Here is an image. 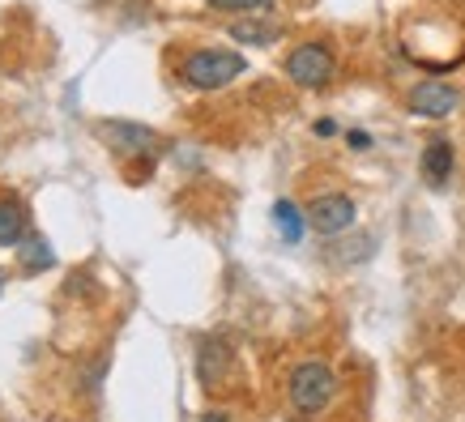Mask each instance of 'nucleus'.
<instances>
[{
    "instance_id": "9d476101",
    "label": "nucleus",
    "mask_w": 465,
    "mask_h": 422,
    "mask_svg": "<svg viewBox=\"0 0 465 422\" xmlns=\"http://www.w3.org/2000/svg\"><path fill=\"white\" fill-rule=\"evenodd\" d=\"M273 222H278V231H282L286 243H299L303 240V222H308V213H299L295 201H278V205H273Z\"/></svg>"
},
{
    "instance_id": "0eeeda50",
    "label": "nucleus",
    "mask_w": 465,
    "mask_h": 422,
    "mask_svg": "<svg viewBox=\"0 0 465 422\" xmlns=\"http://www.w3.org/2000/svg\"><path fill=\"white\" fill-rule=\"evenodd\" d=\"M226 371H231V350H226V341L210 338L201 341V354H197V376L205 388H218L226 380Z\"/></svg>"
},
{
    "instance_id": "423d86ee",
    "label": "nucleus",
    "mask_w": 465,
    "mask_h": 422,
    "mask_svg": "<svg viewBox=\"0 0 465 422\" xmlns=\"http://www.w3.org/2000/svg\"><path fill=\"white\" fill-rule=\"evenodd\" d=\"M461 107V94L449 82H419L410 90V112L423 115V120H444Z\"/></svg>"
},
{
    "instance_id": "ddd939ff",
    "label": "nucleus",
    "mask_w": 465,
    "mask_h": 422,
    "mask_svg": "<svg viewBox=\"0 0 465 422\" xmlns=\"http://www.w3.org/2000/svg\"><path fill=\"white\" fill-rule=\"evenodd\" d=\"M213 9H226V14H252V9H265L269 0H210Z\"/></svg>"
},
{
    "instance_id": "f03ea898",
    "label": "nucleus",
    "mask_w": 465,
    "mask_h": 422,
    "mask_svg": "<svg viewBox=\"0 0 465 422\" xmlns=\"http://www.w3.org/2000/svg\"><path fill=\"white\" fill-rule=\"evenodd\" d=\"M243 56L240 52H218V47H210V52H193V56L183 60L180 77L193 90H223V85H231L235 77H243Z\"/></svg>"
},
{
    "instance_id": "2eb2a0df",
    "label": "nucleus",
    "mask_w": 465,
    "mask_h": 422,
    "mask_svg": "<svg viewBox=\"0 0 465 422\" xmlns=\"http://www.w3.org/2000/svg\"><path fill=\"white\" fill-rule=\"evenodd\" d=\"M316 137H333V120H321V124H316Z\"/></svg>"
},
{
    "instance_id": "9b49d317",
    "label": "nucleus",
    "mask_w": 465,
    "mask_h": 422,
    "mask_svg": "<svg viewBox=\"0 0 465 422\" xmlns=\"http://www.w3.org/2000/svg\"><path fill=\"white\" fill-rule=\"evenodd\" d=\"M17 260H22V269H26V273H39V269H52V265H56V256H52L47 240H39V235L22 240V248H17Z\"/></svg>"
},
{
    "instance_id": "dca6fc26",
    "label": "nucleus",
    "mask_w": 465,
    "mask_h": 422,
    "mask_svg": "<svg viewBox=\"0 0 465 422\" xmlns=\"http://www.w3.org/2000/svg\"><path fill=\"white\" fill-rule=\"evenodd\" d=\"M201 422H231V418H226V414H205Z\"/></svg>"
},
{
    "instance_id": "4468645a",
    "label": "nucleus",
    "mask_w": 465,
    "mask_h": 422,
    "mask_svg": "<svg viewBox=\"0 0 465 422\" xmlns=\"http://www.w3.org/2000/svg\"><path fill=\"white\" fill-rule=\"evenodd\" d=\"M346 141H351L354 150H367V145H371V137H367V132H359V128H354V132H351Z\"/></svg>"
},
{
    "instance_id": "39448f33",
    "label": "nucleus",
    "mask_w": 465,
    "mask_h": 422,
    "mask_svg": "<svg viewBox=\"0 0 465 422\" xmlns=\"http://www.w3.org/2000/svg\"><path fill=\"white\" fill-rule=\"evenodd\" d=\"M103 141L112 145L120 158H137V154H154L158 150V132L145 124H128V120H107L99 124Z\"/></svg>"
},
{
    "instance_id": "6e6552de",
    "label": "nucleus",
    "mask_w": 465,
    "mask_h": 422,
    "mask_svg": "<svg viewBox=\"0 0 465 422\" xmlns=\"http://www.w3.org/2000/svg\"><path fill=\"white\" fill-rule=\"evenodd\" d=\"M452 162H457V154H452L449 141H431L423 150V180L431 183V188H444L452 175Z\"/></svg>"
},
{
    "instance_id": "f8f14e48",
    "label": "nucleus",
    "mask_w": 465,
    "mask_h": 422,
    "mask_svg": "<svg viewBox=\"0 0 465 422\" xmlns=\"http://www.w3.org/2000/svg\"><path fill=\"white\" fill-rule=\"evenodd\" d=\"M231 39L269 47V43L278 39V26H273V22H235V26H231Z\"/></svg>"
},
{
    "instance_id": "f257e3e1",
    "label": "nucleus",
    "mask_w": 465,
    "mask_h": 422,
    "mask_svg": "<svg viewBox=\"0 0 465 422\" xmlns=\"http://www.w3.org/2000/svg\"><path fill=\"white\" fill-rule=\"evenodd\" d=\"M286 393H291V406H295L299 414H321V409L338 397V376L329 371V363L308 358V363H299L295 371H291Z\"/></svg>"
},
{
    "instance_id": "1a4fd4ad",
    "label": "nucleus",
    "mask_w": 465,
    "mask_h": 422,
    "mask_svg": "<svg viewBox=\"0 0 465 422\" xmlns=\"http://www.w3.org/2000/svg\"><path fill=\"white\" fill-rule=\"evenodd\" d=\"M26 240V210L17 201H0V248Z\"/></svg>"
},
{
    "instance_id": "7ed1b4c3",
    "label": "nucleus",
    "mask_w": 465,
    "mask_h": 422,
    "mask_svg": "<svg viewBox=\"0 0 465 422\" xmlns=\"http://www.w3.org/2000/svg\"><path fill=\"white\" fill-rule=\"evenodd\" d=\"M286 77L303 90H321L333 77V52L324 43H299L295 52L286 56Z\"/></svg>"
},
{
    "instance_id": "20e7f679",
    "label": "nucleus",
    "mask_w": 465,
    "mask_h": 422,
    "mask_svg": "<svg viewBox=\"0 0 465 422\" xmlns=\"http://www.w3.org/2000/svg\"><path fill=\"white\" fill-rule=\"evenodd\" d=\"M308 226L316 235H341L354 226V201L346 192H324L308 205Z\"/></svg>"
}]
</instances>
